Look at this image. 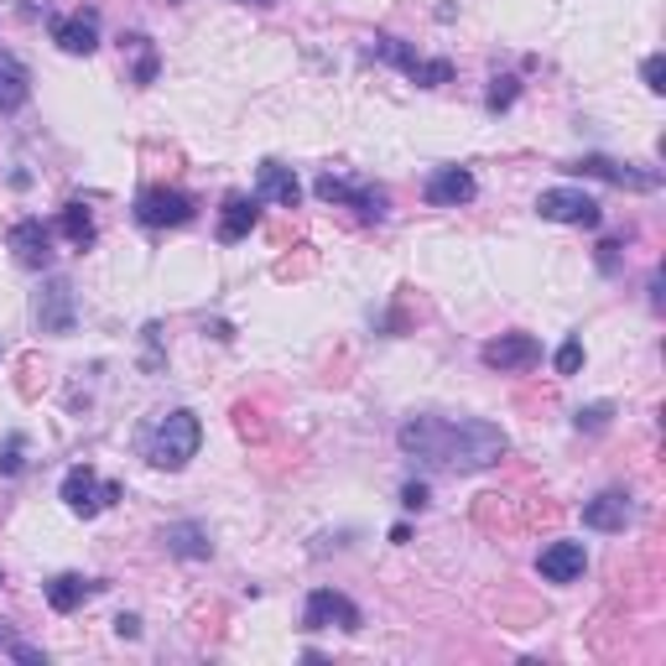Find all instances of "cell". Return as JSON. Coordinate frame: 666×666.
<instances>
[{"mask_svg":"<svg viewBox=\"0 0 666 666\" xmlns=\"http://www.w3.org/2000/svg\"><path fill=\"white\" fill-rule=\"evenodd\" d=\"M411 458H422L432 469H448V474H474V469H490L505 458L510 437L495 428V422H479V417H411L402 432H396Z\"/></svg>","mask_w":666,"mask_h":666,"instance_id":"cell-1","label":"cell"},{"mask_svg":"<svg viewBox=\"0 0 666 666\" xmlns=\"http://www.w3.org/2000/svg\"><path fill=\"white\" fill-rule=\"evenodd\" d=\"M141 458L151 469H188V458H198V443H203V428L188 406H172V411H157L151 422L141 428Z\"/></svg>","mask_w":666,"mask_h":666,"instance_id":"cell-2","label":"cell"},{"mask_svg":"<svg viewBox=\"0 0 666 666\" xmlns=\"http://www.w3.org/2000/svg\"><path fill=\"white\" fill-rule=\"evenodd\" d=\"M375 58L385 63H396V69L411 78V84H422V89H443L453 78V63L448 58H422V52H411L402 37H375Z\"/></svg>","mask_w":666,"mask_h":666,"instance_id":"cell-3","label":"cell"},{"mask_svg":"<svg viewBox=\"0 0 666 666\" xmlns=\"http://www.w3.org/2000/svg\"><path fill=\"white\" fill-rule=\"evenodd\" d=\"M120 499V484L115 479H99L89 464H78L63 474V505H69L73 516H99V510H110Z\"/></svg>","mask_w":666,"mask_h":666,"instance_id":"cell-4","label":"cell"},{"mask_svg":"<svg viewBox=\"0 0 666 666\" xmlns=\"http://www.w3.org/2000/svg\"><path fill=\"white\" fill-rule=\"evenodd\" d=\"M312 193L323 198V203H344V209H355L359 219H385V188H375V183H349V177H333V172H323L318 183H312Z\"/></svg>","mask_w":666,"mask_h":666,"instance_id":"cell-5","label":"cell"},{"mask_svg":"<svg viewBox=\"0 0 666 666\" xmlns=\"http://www.w3.org/2000/svg\"><path fill=\"white\" fill-rule=\"evenodd\" d=\"M536 214L552 219V224H578V230H599L604 224L599 198H589L583 188H547L536 198Z\"/></svg>","mask_w":666,"mask_h":666,"instance_id":"cell-6","label":"cell"},{"mask_svg":"<svg viewBox=\"0 0 666 666\" xmlns=\"http://www.w3.org/2000/svg\"><path fill=\"white\" fill-rule=\"evenodd\" d=\"M136 219L146 230H183L193 219V198L183 188H146L136 198Z\"/></svg>","mask_w":666,"mask_h":666,"instance_id":"cell-7","label":"cell"},{"mask_svg":"<svg viewBox=\"0 0 666 666\" xmlns=\"http://www.w3.org/2000/svg\"><path fill=\"white\" fill-rule=\"evenodd\" d=\"M479 359H484L490 370H499V375H516V370H531V365L542 359V344H536L531 333H499V338H490V344L479 349Z\"/></svg>","mask_w":666,"mask_h":666,"instance_id":"cell-8","label":"cell"},{"mask_svg":"<svg viewBox=\"0 0 666 666\" xmlns=\"http://www.w3.org/2000/svg\"><path fill=\"white\" fill-rule=\"evenodd\" d=\"M359 630L365 619H359V609L349 604L344 594H333V589H312L308 604H303V630Z\"/></svg>","mask_w":666,"mask_h":666,"instance_id":"cell-9","label":"cell"},{"mask_svg":"<svg viewBox=\"0 0 666 666\" xmlns=\"http://www.w3.org/2000/svg\"><path fill=\"white\" fill-rule=\"evenodd\" d=\"M5 245H11L16 266H26V271H48L52 266V230L42 219H16L11 235H5Z\"/></svg>","mask_w":666,"mask_h":666,"instance_id":"cell-10","label":"cell"},{"mask_svg":"<svg viewBox=\"0 0 666 666\" xmlns=\"http://www.w3.org/2000/svg\"><path fill=\"white\" fill-rule=\"evenodd\" d=\"M37 329L52 333V338H63V333H73V282H63V276H52L42 292H37Z\"/></svg>","mask_w":666,"mask_h":666,"instance_id":"cell-11","label":"cell"},{"mask_svg":"<svg viewBox=\"0 0 666 666\" xmlns=\"http://www.w3.org/2000/svg\"><path fill=\"white\" fill-rule=\"evenodd\" d=\"M568 172H578V177H604V183H615V188H636V193L662 188V177H656V172H636L630 162L619 166V162H609V157H578Z\"/></svg>","mask_w":666,"mask_h":666,"instance_id":"cell-12","label":"cell"},{"mask_svg":"<svg viewBox=\"0 0 666 666\" xmlns=\"http://www.w3.org/2000/svg\"><path fill=\"white\" fill-rule=\"evenodd\" d=\"M474 172L469 166H437L428 177V188H422V198H428L432 209H464L469 198H474Z\"/></svg>","mask_w":666,"mask_h":666,"instance_id":"cell-13","label":"cell"},{"mask_svg":"<svg viewBox=\"0 0 666 666\" xmlns=\"http://www.w3.org/2000/svg\"><path fill=\"white\" fill-rule=\"evenodd\" d=\"M583 568H589L583 542H547V547L536 552V572H542L547 583H578Z\"/></svg>","mask_w":666,"mask_h":666,"instance_id":"cell-14","label":"cell"},{"mask_svg":"<svg viewBox=\"0 0 666 666\" xmlns=\"http://www.w3.org/2000/svg\"><path fill=\"white\" fill-rule=\"evenodd\" d=\"M52 42L69 52V58H89V52L99 48V16H95V11L58 16V22H52Z\"/></svg>","mask_w":666,"mask_h":666,"instance_id":"cell-15","label":"cell"},{"mask_svg":"<svg viewBox=\"0 0 666 666\" xmlns=\"http://www.w3.org/2000/svg\"><path fill=\"white\" fill-rule=\"evenodd\" d=\"M630 516H636V505H630L625 490H604V495L583 499V526L589 531H625Z\"/></svg>","mask_w":666,"mask_h":666,"instance_id":"cell-16","label":"cell"},{"mask_svg":"<svg viewBox=\"0 0 666 666\" xmlns=\"http://www.w3.org/2000/svg\"><path fill=\"white\" fill-rule=\"evenodd\" d=\"M256 198H266V203H282V209H297L303 183H297V172H292V166L261 162V172H256Z\"/></svg>","mask_w":666,"mask_h":666,"instance_id":"cell-17","label":"cell"},{"mask_svg":"<svg viewBox=\"0 0 666 666\" xmlns=\"http://www.w3.org/2000/svg\"><path fill=\"white\" fill-rule=\"evenodd\" d=\"M256 219H261V198H245V193H230L224 198V214H219V239L224 245H235L256 230Z\"/></svg>","mask_w":666,"mask_h":666,"instance_id":"cell-18","label":"cell"},{"mask_svg":"<svg viewBox=\"0 0 666 666\" xmlns=\"http://www.w3.org/2000/svg\"><path fill=\"white\" fill-rule=\"evenodd\" d=\"M26 99H32V73H26L22 58L0 52V115H16Z\"/></svg>","mask_w":666,"mask_h":666,"instance_id":"cell-19","label":"cell"},{"mask_svg":"<svg viewBox=\"0 0 666 666\" xmlns=\"http://www.w3.org/2000/svg\"><path fill=\"white\" fill-rule=\"evenodd\" d=\"M162 542H166V552H172V557H188V563H198V557H209V552H214L209 531H203L198 521H172L162 531Z\"/></svg>","mask_w":666,"mask_h":666,"instance_id":"cell-20","label":"cell"},{"mask_svg":"<svg viewBox=\"0 0 666 666\" xmlns=\"http://www.w3.org/2000/svg\"><path fill=\"white\" fill-rule=\"evenodd\" d=\"M95 589H99V583H95V578H84V572H58V578L48 583L52 615H73V609H78L84 599L95 594Z\"/></svg>","mask_w":666,"mask_h":666,"instance_id":"cell-21","label":"cell"},{"mask_svg":"<svg viewBox=\"0 0 666 666\" xmlns=\"http://www.w3.org/2000/svg\"><path fill=\"white\" fill-rule=\"evenodd\" d=\"M58 230H63V239H69L73 250H89V245H95V214H89L84 203H63Z\"/></svg>","mask_w":666,"mask_h":666,"instance_id":"cell-22","label":"cell"},{"mask_svg":"<svg viewBox=\"0 0 666 666\" xmlns=\"http://www.w3.org/2000/svg\"><path fill=\"white\" fill-rule=\"evenodd\" d=\"M120 42H125V48H136V84H151V78H157V48H151V42H146V37H120Z\"/></svg>","mask_w":666,"mask_h":666,"instance_id":"cell-23","label":"cell"},{"mask_svg":"<svg viewBox=\"0 0 666 666\" xmlns=\"http://www.w3.org/2000/svg\"><path fill=\"white\" fill-rule=\"evenodd\" d=\"M572 422H578V432H604L609 422H615V406H609V402H594V406H583Z\"/></svg>","mask_w":666,"mask_h":666,"instance_id":"cell-24","label":"cell"},{"mask_svg":"<svg viewBox=\"0 0 666 666\" xmlns=\"http://www.w3.org/2000/svg\"><path fill=\"white\" fill-rule=\"evenodd\" d=\"M22 453H26V437H22V432H11V437H5V448H0V474H5V479L26 469Z\"/></svg>","mask_w":666,"mask_h":666,"instance_id":"cell-25","label":"cell"},{"mask_svg":"<svg viewBox=\"0 0 666 666\" xmlns=\"http://www.w3.org/2000/svg\"><path fill=\"white\" fill-rule=\"evenodd\" d=\"M516 95H521V89H516V78L505 73V78H495V84H490V99H484V104L499 115V110H510V104H516Z\"/></svg>","mask_w":666,"mask_h":666,"instance_id":"cell-26","label":"cell"},{"mask_svg":"<svg viewBox=\"0 0 666 666\" xmlns=\"http://www.w3.org/2000/svg\"><path fill=\"white\" fill-rule=\"evenodd\" d=\"M578 370H583V338L572 333L568 344L557 349V375H578Z\"/></svg>","mask_w":666,"mask_h":666,"instance_id":"cell-27","label":"cell"},{"mask_svg":"<svg viewBox=\"0 0 666 666\" xmlns=\"http://www.w3.org/2000/svg\"><path fill=\"white\" fill-rule=\"evenodd\" d=\"M641 78H645V89H651V95H662L666 89V58L662 52H651V58L641 63Z\"/></svg>","mask_w":666,"mask_h":666,"instance_id":"cell-28","label":"cell"},{"mask_svg":"<svg viewBox=\"0 0 666 666\" xmlns=\"http://www.w3.org/2000/svg\"><path fill=\"white\" fill-rule=\"evenodd\" d=\"M402 505L406 510H422V505H428V484H422V479H411V484L402 490Z\"/></svg>","mask_w":666,"mask_h":666,"instance_id":"cell-29","label":"cell"},{"mask_svg":"<svg viewBox=\"0 0 666 666\" xmlns=\"http://www.w3.org/2000/svg\"><path fill=\"white\" fill-rule=\"evenodd\" d=\"M619 266V239H604L599 245V271H615Z\"/></svg>","mask_w":666,"mask_h":666,"instance_id":"cell-30","label":"cell"},{"mask_svg":"<svg viewBox=\"0 0 666 666\" xmlns=\"http://www.w3.org/2000/svg\"><path fill=\"white\" fill-rule=\"evenodd\" d=\"M115 636H120V641H136V636H141V619H136V615H120L115 619Z\"/></svg>","mask_w":666,"mask_h":666,"instance_id":"cell-31","label":"cell"},{"mask_svg":"<svg viewBox=\"0 0 666 666\" xmlns=\"http://www.w3.org/2000/svg\"><path fill=\"white\" fill-rule=\"evenodd\" d=\"M11 656H16V662H48V656H42V651H32V645H11Z\"/></svg>","mask_w":666,"mask_h":666,"instance_id":"cell-32","label":"cell"},{"mask_svg":"<svg viewBox=\"0 0 666 666\" xmlns=\"http://www.w3.org/2000/svg\"><path fill=\"white\" fill-rule=\"evenodd\" d=\"M239 5H271V0H239Z\"/></svg>","mask_w":666,"mask_h":666,"instance_id":"cell-33","label":"cell"},{"mask_svg":"<svg viewBox=\"0 0 666 666\" xmlns=\"http://www.w3.org/2000/svg\"><path fill=\"white\" fill-rule=\"evenodd\" d=\"M0 583H5V572H0Z\"/></svg>","mask_w":666,"mask_h":666,"instance_id":"cell-34","label":"cell"},{"mask_svg":"<svg viewBox=\"0 0 666 666\" xmlns=\"http://www.w3.org/2000/svg\"><path fill=\"white\" fill-rule=\"evenodd\" d=\"M0 355H5V344H0Z\"/></svg>","mask_w":666,"mask_h":666,"instance_id":"cell-35","label":"cell"}]
</instances>
